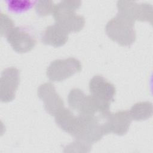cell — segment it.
Listing matches in <instances>:
<instances>
[{
  "mask_svg": "<svg viewBox=\"0 0 153 153\" xmlns=\"http://www.w3.org/2000/svg\"><path fill=\"white\" fill-rule=\"evenodd\" d=\"M79 1H62L56 4L53 13L55 23L70 32H78L85 25V19L75 11L81 5Z\"/></svg>",
  "mask_w": 153,
  "mask_h": 153,
  "instance_id": "1",
  "label": "cell"
},
{
  "mask_svg": "<svg viewBox=\"0 0 153 153\" xmlns=\"http://www.w3.org/2000/svg\"><path fill=\"white\" fill-rule=\"evenodd\" d=\"M134 22L117 13L106 25L105 31L109 38L123 47L132 45L136 40Z\"/></svg>",
  "mask_w": 153,
  "mask_h": 153,
  "instance_id": "2",
  "label": "cell"
},
{
  "mask_svg": "<svg viewBox=\"0 0 153 153\" xmlns=\"http://www.w3.org/2000/svg\"><path fill=\"white\" fill-rule=\"evenodd\" d=\"M82 66L80 62L74 57L57 59L49 65L46 74L52 81L60 82L80 72Z\"/></svg>",
  "mask_w": 153,
  "mask_h": 153,
  "instance_id": "3",
  "label": "cell"
},
{
  "mask_svg": "<svg viewBox=\"0 0 153 153\" xmlns=\"http://www.w3.org/2000/svg\"><path fill=\"white\" fill-rule=\"evenodd\" d=\"M118 13L135 22H148L152 23V7L148 3H138L132 1H118Z\"/></svg>",
  "mask_w": 153,
  "mask_h": 153,
  "instance_id": "4",
  "label": "cell"
},
{
  "mask_svg": "<svg viewBox=\"0 0 153 153\" xmlns=\"http://www.w3.org/2000/svg\"><path fill=\"white\" fill-rule=\"evenodd\" d=\"M6 37L13 49L18 53L30 51L36 43L33 35L23 27H14L9 31Z\"/></svg>",
  "mask_w": 153,
  "mask_h": 153,
  "instance_id": "5",
  "label": "cell"
},
{
  "mask_svg": "<svg viewBox=\"0 0 153 153\" xmlns=\"http://www.w3.org/2000/svg\"><path fill=\"white\" fill-rule=\"evenodd\" d=\"M19 82L20 72L16 68H8L2 72L0 81V100L2 102L13 100Z\"/></svg>",
  "mask_w": 153,
  "mask_h": 153,
  "instance_id": "6",
  "label": "cell"
},
{
  "mask_svg": "<svg viewBox=\"0 0 153 153\" xmlns=\"http://www.w3.org/2000/svg\"><path fill=\"white\" fill-rule=\"evenodd\" d=\"M37 94L43 102L46 112L50 115L54 117L59 111L64 108L63 99L50 82H45L40 85L37 90Z\"/></svg>",
  "mask_w": 153,
  "mask_h": 153,
  "instance_id": "7",
  "label": "cell"
},
{
  "mask_svg": "<svg viewBox=\"0 0 153 153\" xmlns=\"http://www.w3.org/2000/svg\"><path fill=\"white\" fill-rule=\"evenodd\" d=\"M91 95L99 100L111 103L116 93L115 86L101 75L94 76L89 82Z\"/></svg>",
  "mask_w": 153,
  "mask_h": 153,
  "instance_id": "8",
  "label": "cell"
},
{
  "mask_svg": "<svg viewBox=\"0 0 153 153\" xmlns=\"http://www.w3.org/2000/svg\"><path fill=\"white\" fill-rule=\"evenodd\" d=\"M132 120L128 111H120L113 114L109 112L106 117L108 133L124 135L128 131Z\"/></svg>",
  "mask_w": 153,
  "mask_h": 153,
  "instance_id": "9",
  "label": "cell"
},
{
  "mask_svg": "<svg viewBox=\"0 0 153 153\" xmlns=\"http://www.w3.org/2000/svg\"><path fill=\"white\" fill-rule=\"evenodd\" d=\"M54 118L56 123L62 130L76 137L81 122L79 115L75 116L69 109L64 107L54 115Z\"/></svg>",
  "mask_w": 153,
  "mask_h": 153,
  "instance_id": "10",
  "label": "cell"
},
{
  "mask_svg": "<svg viewBox=\"0 0 153 153\" xmlns=\"http://www.w3.org/2000/svg\"><path fill=\"white\" fill-rule=\"evenodd\" d=\"M69 33L57 23L47 26L41 35V42L54 47H62L68 40Z\"/></svg>",
  "mask_w": 153,
  "mask_h": 153,
  "instance_id": "11",
  "label": "cell"
},
{
  "mask_svg": "<svg viewBox=\"0 0 153 153\" xmlns=\"http://www.w3.org/2000/svg\"><path fill=\"white\" fill-rule=\"evenodd\" d=\"M129 113L132 120L144 121L149 118L152 114V104L149 102H140L133 105Z\"/></svg>",
  "mask_w": 153,
  "mask_h": 153,
  "instance_id": "12",
  "label": "cell"
},
{
  "mask_svg": "<svg viewBox=\"0 0 153 153\" xmlns=\"http://www.w3.org/2000/svg\"><path fill=\"white\" fill-rule=\"evenodd\" d=\"M5 2L9 11L14 13H22L31 9L35 5L36 1L8 0Z\"/></svg>",
  "mask_w": 153,
  "mask_h": 153,
  "instance_id": "13",
  "label": "cell"
},
{
  "mask_svg": "<svg viewBox=\"0 0 153 153\" xmlns=\"http://www.w3.org/2000/svg\"><path fill=\"white\" fill-rule=\"evenodd\" d=\"M56 4L51 1H37L35 8L36 14L41 17L53 14Z\"/></svg>",
  "mask_w": 153,
  "mask_h": 153,
  "instance_id": "14",
  "label": "cell"
},
{
  "mask_svg": "<svg viewBox=\"0 0 153 153\" xmlns=\"http://www.w3.org/2000/svg\"><path fill=\"white\" fill-rule=\"evenodd\" d=\"M14 23L12 20L5 14H1V36L7 35L9 31L14 27Z\"/></svg>",
  "mask_w": 153,
  "mask_h": 153,
  "instance_id": "15",
  "label": "cell"
}]
</instances>
